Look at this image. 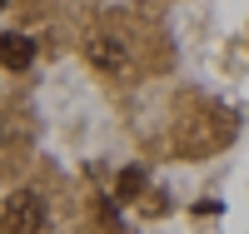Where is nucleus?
<instances>
[{"label": "nucleus", "mask_w": 249, "mask_h": 234, "mask_svg": "<svg viewBox=\"0 0 249 234\" xmlns=\"http://www.w3.org/2000/svg\"><path fill=\"white\" fill-rule=\"evenodd\" d=\"M40 219H45V204H40V195H35V189H15L0 224H5V234H35Z\"/></svg>", "instance_id": "nucleus-1"}, {"label": "nucleus", "mask_w": 249, "mask_h": 234, "mask_svg": "<svg viewBox=\"0 0 249 234\" xmlns=\"http://www.w3.org/2000/svg\"><path fill=\"white\" fill-rule=\"evenodd\" d=\"M30 60H35V45H30V35H0V65L5 70H30Z\"/></svg>", "instance_id": "nucleus-2"}, {"label": "nucleus", "mask_w": 249, "mask_h": 234, "mask_svg": "<svg viewBox=\"0 0 249 234\" xmlns=\"http://www.w3.org/2000/svg\"><path fill=\"white\" fill-rule=\"evenodd\" d=\"M90 55H95V65H110V70L124 60V55H120V45H115V40H105V35H95V40H90Z\"/></svg>", "instance_id": "nucleus-3"}, {"label": "nucleus", "mask_w": 249, "mask_h": 234, "mask_svg": "<svg viewBox=\"0 0 249 234\" xmlns=\"http://www.w3.org/2000/svg\"><path fill=\"white\" fill-rule=\"evenodd\" d=\"M140 189H144V169H120V199H135L140 195Z\"/></svg>", "instance_id": "nucleus-4"}, {"label": "nucleus", "mask_w": 249, "mask_h": 234, "mask_svg": "<svg viewBox=\"0 0 249 234\" xmlns=\"http://www.w3.org/2000/svg\"><path fill=\"white\" fill-rule=\"evenodd\" d=\"M0 5H5V0H0Z\"/></svg>", "instance_id": "nucleus-5"}]
</instances>
